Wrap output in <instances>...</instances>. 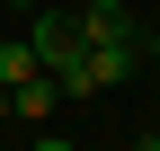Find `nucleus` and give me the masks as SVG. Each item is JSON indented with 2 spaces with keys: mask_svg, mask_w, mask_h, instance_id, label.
<instances>
[{
  "mask_svg": "<svg viewBox=\"0 0 160 151\" xmlns=\"http://www.w3.org/2000/svg\"><path fill=\"white\" fill-rule=\"evenodd\" d=\"M53 107H62V89H53L45 71H36V80H18V89H9V116H27V124H45Z\"/></svg>",
  "mask_w": 160,
  "mask_h": 151,
  "instance_id": "20e7f679",
  "label": "nucleus"
},
{
  "mask_svg": "<svg viewBox=\"0 0 160 151\" xmlns=\"http://www.w3.org/2000/svg\"><path fill=\"white\" fill-rule=\"evenodd\" d=\"M0 124H9V89H0Z\"/></svg>",
  "mask_w": 160,
  "mask_h": 151,
  "instance_id": "6e6552de",
  "label": "nucleus"
},
{
  "mask_svg": "<svg viewBox=\"0 0 160 151\" xmlns=\"http://www.w3.org/2000/svg\"><path fill=\"white\" fill-rule=\"evenodd\" d=\"M27 151H80V142H53V134H45V142H27Z\"/></svg>",
  "mask_w": 160,
  "mask_h": 151,
  "instance_id": "0eeeda50",
  "label": "nucleus"
},
{
  "mask_svg": "<svg viewBox=\"0 0 160 151\" xmlns=\"http://www.w3.org/2000/svg\"><path fill=\"white\" fill-rule=\"evenodd\" d=\"M142 71V36H125V45H80V62L62 71V98H98V89H116V80H133Z\"/></svg>",
  "mask_w": 160,
  "mask_h": 151,
  "instance_id": "f257e3e1",
  "label": "nucleus"
},
{
  "mask_svg": "<svg viewBox=\"0 0 160 151\" xmlns=\"http://www.w3.org/2000/svg\"><path fill=\"white\" fill-rule=\"evenodd\" d=\"M151 142H160V134H151Z\"/></svg>",
  "mask_w": 160,
  "mask_h": 151,
  "instance_id": "9d476101",
  "label": "nucleus"
},
{
  "mask_svg": "<svg viewBox=\"0 0 160 151\" xmlns=\"http://www.w3.org/2000/svg\"><path fill=\"white\" fill-rule=\"evenodd\" d=\"M71 27H80V45H125V36H142L125 0H89V9H71Z\"/></svg>",
  "mask_w": 160,
  "mask_h": 151,
  "instance_id": "7ed1b4c3",
  "label": "nucleus"
},
{
  "mask_svg": "<svg viewBox=\"0 0 160 151\" xmlns=\"http://www.w3.org/2000/svg\"><path fill=\"white\" fill-rule=\"evenodd\" d=\"M0 36H9V18H0Z\"/></svg>",
  "mask_w": 160,
  "mask_h": 151,
  "instance_id": "1a4fd4ad",
  "label": "nucleus"
},
{
  "mask_svg": "<svg viewBox=\"0 0 160 151\" xmlns=\"http://www.w3.org/2000/svg\"><path fill=\"white\" fill-rule=\"evenodd\" d=\"M0 18H36V0H0Z\"/></svg>",
  "mask_w": 160,
  "mask_h": 151,
  "instance_id": "423d86ee",
  "label": "nucleus"
},
{
  "mask_svg": "<svg viewBox=\"0 0 160 151\" xmlns=\"http://www.w3.org/2000/svg\"><path fill=\"white\" fill-rule=\"evenodd\" d=\"M18 80H36V45L27 36H0V89H18Z\"/></svg>",
  "mask_w": 160,
  "mask_h": 151,
  "instance_id": "39448f33",
  "label": "nucleus"
},
{
  "mask_svg": "<svg viewBox=\"0 0 160 151\" xmlns=\"http://www.w3.org/2000/svg\"><path fill=\"white\" fill-rule=\"evenodd\" d=\"M27 45H36V71L62 80V71L80 62V27H71V9H36V18H27Z\"/></svg>",
  "mask_w": 160,
  "mask_h": 151,
  "instance_id": "f03ea898",
  "label": "nucleus"
}]
</instances>
